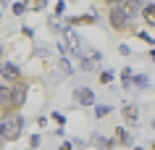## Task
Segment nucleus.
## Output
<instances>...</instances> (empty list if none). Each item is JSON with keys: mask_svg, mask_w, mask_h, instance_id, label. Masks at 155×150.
I'll return each mask as SVG.
<instances>
[{"mask_svg": "<svg viewBox=\"0 0 155 150\" xmlns=\"http://www.w3.org/2000/svg\"><path fill=\"white\" fill-rule=\"evenodd\" d=\"M113 71H97V79H100V84H110L113 82Z\"/></svg>", "mask_w": 155, "mask_h": 150, "instance_id": "nucleus-18", "label": "nucleus"}, {"mask_svg": "<svg viewBox=\"0 0 155 150\" xmlns=\"http://www.w3.org/2000/svg\"><path fill=\"white\" fill-rule=\"evenodd\" d=\"M0 76H3V82H5V84H16V82L24 79V71H21L13 61H3V74H0Z\"/></svg>", "mask_w": 155, "mask_h": 150, "instance_id": "nucleus-5", "label": "nucleus"}, {"mask_svg": "<svg viewBox=\"0 0 155 150\" xmlns=\"http://www.w3.org/2000/svg\"><path fill=\"white\" fill-rule=\"evenodd\" d=\"M50 118H53L55 124H61V129L66 126V116H63V113H58V111H53V113H50Z\"/></svg>", "mask_w": 155, "mask_h": 150, "instance_id": "nucleus-19", "label": "nucleus"}, {"mask_svg": "<svg viewBox=\"0 0 155 150\" xmlns=\"http://www.w3.org/2000/svg\"><path fill=\"white\" fill-rule=\"evenodd\" d=\"M42 8H45V0H42V3H40V0L29 3V11H42Z\"/></svg>", "mask_w": 155, "mask_h": 150, "instance_id": "nucleus-24", "label": "nucleus"}, {"mask_svg": "<svg viewBox=\"0 0 155 150\" xmlns=\"http://www.w3.org/2000/svg\"><path fill=\"white\" fill-rule=\"evenodd\" d=\"M113 134H116V142H118L121 148H131V145H134V137L126 132V126H116Z\"/></svg>", "mask_w": 155, "mask_h": 150, "instance_id": "nucleus-9", "label": "nucleus"}, {"mask_svg": "<svg viewBox=\"0 0 155 150\" xmlns=\"http://www.w3.org/2000/svg\"><path fill=\"white\" fill-rule=\"evenodd\" d=\"M108 21L113 26L116 32H134V24H131L129 13L124 8V3H110V8H108Z\"/></svg>", "mask_w": 155, "mask_h": 150, "instance_id": "nucleus-2", "label": "nucleus"}, {"mask_svg": "<svg viewBox=\"0 0 155 150\" xmlns=\"http://www.w3.org/2000/svg\"><path fill=\"white\" fill-rule=\"evenodd\" d=\"M63 13H66V3H63V0H58V3H55V18H61Z\"/></svg>", "mask_w": 155, "mask_h": 150, "instance_id": "nucleus-22", "label": "nucleus"}, {"mask_svg": "<svg viewBox=\"0 0 155 150\" xmlns=\"http://www.w3.org/2000/svg\"><path fill=\"white\" fill-rule=\"evenodd\" d=\"M142 18H145L150 26H155V3H145V5H142Z\"/></svg>", "mask_w": 155, "mask_h": 150, "instance_id": "nucleus-11", "label": "nucleus"}, {"mask_svg": "<svg viewBox=\"0 0 155 150\" xmlns=\"http://www.w3.org/2000/svg\"><path fill=\"white\" fill-rule=\"evenodd\" d=\"M68 24H71V26H82V24H95V16H92V13H87V16H74V18H68Z\"/></svg>", "mask_w": 155, "mask_h": 150, "instance_id": "nucleus-13", "label": "nucleus"}, {"mask_svg": "<svg viewBox=\"0 0 155 150\" xmlns=\"http://www.w3.org/2000/svg\"><path fill=\"white\" fill-rule=\"evenodd\" d=\"M153 150H155V142H153Z\"/></svg>", "mask_w": 155, "mask_h": 150, "instance_id": "nucleus-32", "label": "nucleus"}, {"mask_svg": "<svg viewBox=\"0 0 155 150\" xmlns=\"http://www.w3.org/2000/svg\"><path fill=\"white\" fill-rule=\"evenodd\" d=\"M13 87V100H11V111H16V113H21V108L26 105V98H29V87H32V82L29 79H21V82L11 84Z\"/></svg>", "mask_w": 155, "mask_h": 150, "instance_id": "nucleus-3", "label": "nucleus"}, {"mask_svg": "<svg viewBox=\"0 0 155 150\" xmlns=\"http://www.w3.org/2000/svg\"><path fill=\"white\" fill-rule=\"evenodd\" d=\"M71 148H74V142H68V140H66L63 145H61V150H71Z\"/></svg>", "mask_w": 155, "mask_h": 150, "instance_id": "nucleus-26", "label": "nucleus"}, {"mask_svg": "<svg viewBox=\"0 0 155 150\" xmlns=\"http://www.w3.org/2000/svg\"><path fill=\"white\" fill-rule=\"evenodd\" d=\"M3 55H5V48H3V42H0V63H3Z\"/></svg>", "mask_w": 155, "mask_h": 150, "instance_id": "nucleus-27", "label": "nucleus"}, {"mask_svg": "<svg viewBox=\"0 0 155 150\" xmlns=\"http://www.w3.org/2000/svg\"><path fill=\"white\" fill-rule=\"evenodd\" d=\"M74 103L76 105H84V108L95 105V92H92V87H76L74 90Z\"/></svg>", "mask_w": 155, "mask_h": 150, "instance_id": "nucleus-6", "label": "nucleus"}, {"mask_svg": "<svg viewBox=\"0 0 155 150\" xmlns=\"http://www.w3.org/2000/svg\"><path fill=\"white\" fill-rule=\"evenodd\" d=\"M58 68H61V74H63V76H71V74H74V68H71V61H68V58H61Z\"/></svg>", "mask_w": 155, "mask_h": 150, "instance_id": "nucleus-16", "label": "nucleus"}, {"mask_svg": "<svg viewBox=\"0 0 155 150\" xmlns=\"http://www.w3.org/2000/svg\"><path fill=\"white\" fill-rule=\"evenodd\" d=\"M63 29H66V26H61V21H58V18L55 16H53V18H50V32H63Z\"/></svg>", "mask_w": 155, "mask_h": 150, "instance_id": "nucleus-20", "label": "nucleus"}, {"mask_svg": "<svg viewBox=\"0 0 155 150\" xmlns=\"http://www.w3.org/2000/svg\"><path fill=\"white\" fill-rule=\"evenodd\" d=\"M24 124H26V118L21 116V113H16V111H11V113H3V116H0V134H3L5 145H8V142L21 140Z\"/></svg>", "mask_w": 155, "mask_h": 150, "instance_id": "nucleus-1", "label": "nucleus"}, {"mask_svg": "<svg viewBox=\"0 0 155 150\" xmlns=\"http://www.w3.org/2000/svg\"><path fill=\"white\" fill-rule=\"evenodd\" d=\"M40 134H32V137H29V148H32V150H37V148H40Z\"/></svg>", "mask_w": 155, "mask_h": 150, "instance_id": "nucleus-23", "label": "nucleus"}, {"mask_svg": "<svg viewBox=\"0 0 155 150\" xmlns=\"http://www.w3.org/2000/svg\"><path fill=\"white\" fill-rule=\"evenodd\" d=\"M142 5H145V3H137V0H126V3H124V8H126L129 18H134V16H142Z\"/></svg>", "mask_w": 155, "mask_h": 150, "instance_id": "nucleus-10", "label": "nucleus"}, {"mask_svg": "<svg viewBox=\"0 0 155 150\" xmlns=\"http://www.w3.org/2000/svg\"><path fill=\"white\" fill-rule=\"evenodd\" d=\"M134 74H137V71H134L131 66H124V68H121V82H124V90H129V87H131V79H134Z\"/></svg>", "mask_w": 155, "mask_h": 150, "instance_id": "nucleus-12", "label": "nucleus"}, {"mask_svg": "<svg viewBox=\"0 0 155 150\" xmlns=\"http://www.w3.org/2000/svg\"><path fill=\"white\" fill-rule=\"evenodd\" d=\"M0 74H3V63H0Z\"/></svg>", "mask_w": 155, "mask_h": 150, "instance_id": "nucleus-30", "label": "nucleus"}, {"mask_svg": "<svg viewBox=\"0 0 155 150\" xmlns=\"http://www.w3.org/2000/svg\"><path fill=\"white\" fill-rule=\"evenodd\" d=\"M121 118H124L126 126H137L139 124V108L134 103H124L121 105Z\"/></svg>", "mask_w": 155, "mask_h": 150, "instance_id": "nucleus-7", "label": "nucleus"}, {"mask_svg": "<svg viewBox=\"0 0 155 150\" xmlns=\"http://www.w3.org/2000/svg\"><path fill=\"white\" fill-rule=\"evenodd\" d=\"M131 150H142V148H131Z\"/></svg>", "mask_w": 155, "mask_h": 150, "instance_id": "nucleus-31", "label": "nucleus"}, {"mask_svg": "<svg viewBox=\"0 0 155 150\" xmlns=\"http://www.w3.org/2000/svg\"><path fill=\"white\" fill-rule=\"evenodd\" d=\"M118 53H121V55H131V48H129V45H121V48H118Z\"/></svg>", "mask_w": 155, "mask_h": 150, "instance_id": "nucleus-25", "label": "nucleus"}, {"mask_svg": "<svg viewBox=\"0 0 155 150\" xmlns=\"http://www.w3.org/2000/svg\"><path fill=\"white\" fill-rule=\"evenodd\" d=\"M11 100H13V87L0 82V113H11Z\"/></svg>", "mask_w": 155, "mask_h": 150, "instance_id": "nucleus-8", "label": "nucleus"}, {"mask_svg": "<svg viewBox=\"0 0 155 150\" xmlns=\"http://www.w3.org/2000/svg\"><path fill=\"white\" fill-rule=\"evenodd\" d=\"M150 61H155V50H150Z\"/></svg>", "mask_w": 155, "mask_h": 150, "instance_id": "nucleus-29", "label": "nucleus"}, {"mask_svg": "<svg viewBox=\"0 0 155 150\" xmlns=\"http://www.w3.org/2000/svg\"><path fill=\"white\" fill-rule=\"evenodd\" d=\"M134 34H137L142 42H147V45H153V42H155V37H153V34H147V32H134Z\"/></svg>", "mask_w": 155, "mask_h": 150, "instance_id": "nucleus-21", "label": "nucleus"}, {"mask_svg": "<svg viewBox=\"0 0 155 150\" xmlns=\"http://www.w3.org/2000/svg\"><path fill=\"white\" fill-rule=\"evenodd\" d=\"M5 148V140H3V134H0V150Z\"/></svg>", "mask_w": 155, "mask_h": 150, "instance_id": "nucleus-28", "label": "nucleus"}, {"mask_svg": "<svg viewBox=\"0 0 155 150\" xmlns=\"http://www.w3.org/2000/svg\"><path fill=\"white\" fill-rule=\"evenodd\" d=\"M147 84H150V76H145V74H134V79H131V87H137V90H147Z\"/></svg>", "mask_w": 155, "mask_h": 150, "instance_id": "nucleus-14", "label": "nucleus"}, {"mask_svg": "<svg viewBox=\"0 0 155 150\" xmlns=\"http://www.w3.org/2000/svg\"><path fill=\"white\" fill-rule=\"evenodd\" d=\"M110 105H103V103H95V118H105L108 113H110Z\"/></svg>", "mask_w": 155, "mask_h": 150, "instance_id": "nucleus-15", "label": "nucleus"}, {"mask_svg": "<svg viewBox=\"0 0 155 150\" xmlns=\"http://www.w3.org/2000/svg\"><path fill=\"white\" fill-rule=\"evenodd\" d=\"M61 42L66 45V53H68V55H76V58H82V40H79L76 29L66 26V29H63V40H61Z\"/></svg>", "mask_w": 155, "mask_h": 150, "instance_id": "nucleus-4", "label": "nucleus"}, {"mask_svg": "<svg viewBox=\"0 0 155 150\" xmlns=\"http://www.w3.org/2000/svg\"><path fill=\"white\" fill-rule=\"evenodd\" d=\"M11 11H13V16H21L29 11V3H11Z\"/></svg>", "mask_w": 155, "mask_h": 150, "instance_id": "nucleus-17", "label": "nucleus"}]
</instances>
